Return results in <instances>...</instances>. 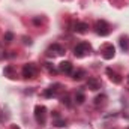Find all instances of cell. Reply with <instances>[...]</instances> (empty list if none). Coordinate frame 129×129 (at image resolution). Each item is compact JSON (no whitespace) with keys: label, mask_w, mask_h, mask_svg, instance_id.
Returning a JSON list of instances; mask_svg holds the SVG:
<instances>
[{"label":"cell","mask_w":129,"mask_h":129,"mask_svg":"<svg viewBox=\"0 0 129 129\" xmlns=\"http://www.w3.org/2000/svg\"><path fill=\"white\" fill-rule=\"evenodd\" d=\"M105 99H107L105 95H99V96H96V99H95V104H96V105H101V104L105 102Z\"/></svg>","instance_id":"ac0fdd59"},{"label":"cell","mask_w":129,"mask_h":129,"mask_svg":"<svg viewBox=\"0 0 129 129\" xmlns=\"http://www.w3.org/2000/svg\"><path fill=\"white\" fill-rule=\"evenodd\" d=\"M84 75H86V71H83V69H78V71L72 72V78H74V80H78V81H80Z\"/></svg>","instance_id":"4fadbf2b"},{"label":"cell","mask_w":129,"mask_h":129,"mask_svg":"<svg viewBox=\"0 0 129 129\" xmlns=\"http://www.w3.org/2000/svg\"><path fill=\"white\" fill-rule=\"evenodd\" d=\"M12 129H20L18 126H12Z\"/></svg>","instance_id":"603a6c76"},{"label":"cell","mask_w":129,"mask_h":129,"mask_svg":"<svg viewBox=\"0 0 129 129\" xmlns=\"http://www.w3.org/2000/svg\"><path fill=\"white\" fill-rule=\"evenodd\" d=\"M53 117H54V119H59V117H60L59 111H53Z\"/></svg>","instance_id":"44dd1931"},{"label":"cell","mask_w":129,"mask_h":129,"mask_svg":"<svg viewBox=\"0 0 129 129\" xmlns=\"http://www.w3.org/2000/svg\"><path fill=\"white\" fill-rule=\"evenodd\" d=\"M47 54L51 57H54V56H62V54H64V48L62 47V45H59V44H53L48 50H47Z\"/></svg>","instance_id":"277c9868"},{"label":"cell","mask_w":129,"mask_h":129,"mask_svg":"<svg viewBox=\"0 0 129 129\" xmlns=\"http://www.w3.org/2000/svg\"><path fill=\"white\" fill-rule=\"evenodd\" d=\"M119 42H120V48L123 51H129V38L128 36H122Z\"/></svg>","instance_id":"7c38bea8"},{"label":"cell","mask_w":129,"mask_h":129,"mask_svg":"<svg viewBox=\"0 0 129 129\" xmlns=\"http://www.w3.org/2000/svg\"><path fill=\"white\" fill-rule=\"evenodd\" d=\"M114 56H116V48H114L111 44H108V45H105V47L102 48V57H104L105 60H111Z\"/></svg>","instance_id":"5b68a950"},{"label":"cell","mask_w":129,"mask_h":129,"mask_svg":"<svg viewBox=\"0 0 129 129\" xmlns=\"http://www.w3.org/2000/svg\"><path fill=\"white\" fill-rule=\"evenodd\" d=\"M95 29H96V33L101 35V36H107V35L110 33V26H108V23L104 21V20L98 21L96 26H95Z\"/></svg>","instance_id":"3957f363"},{"label":"cell","mask_w":129,"mask_h":129,"mask_svg":"<svg viewBox=\"0 0 129 129\" xmlns=\"http://www.w3.org/2000/svg\"><path fill=\"white\" fill-rule=\"evenodd\" d=\"M23 41H24V44H29V45L32 44V39H30V38H26V36H24V38H23Z\"/></svg>","instance_id":"ffe728a7"},{"label":"cell","mask_w":129,"mask_h":129,"mask_svg":"<svg viewBox=\"0 0 129 129\" xmlns=\"http://www.w3.org/2000/svg\"><path fill=\"white\" fill-rule=\"evenodd\" d=\"M33 23H35V24H41V23H42V21H41V20H39V18H35V20H33Z\"/></svg>","instance_id":"7402d4cb"},{"label":"cell","mask_w":129,"mask_h":129,"mask_svg":"<svg viewBox=\"0 0 129 129\" xmlns=\"http://www.w3.org/2000/svg\"><path fill=\"white\" fill-rule=\"evenodd\" d=\"M90 51H92V47H90L89 42H80V44L74 48V54H75V57H78V59L87 56Z\"/></svg>","instance_id":"6da1fadb"},{"label":"cell","mask_w":129,"mask_h":129,"mask_svg":"<svg viewBox=\"0 0 129 129\" xmlns=\"http://www.w3.org/2000/svg\"><path fill=\"white\" fill-rule=\"evenodd\" d=\"M12 39H14V33H11V32H6V33H5L3 41H5L6 44H11V42H12Z\"/></svg>","instance_id":"2e32d148"},{"label":"cell","mask_w":129,"mask_h":129,"mask_svg":"<svg viewBox=\"0 0 129 129\" xmlns=\"http://www.w3.org/2000/svg\"><path fill=\"white\" fill-rule=\"evenodd\" d=\"M3 72H5V75H6V77H9V78H14V66H6Z\"/></svg>","instance_id":"9a60e30c"},{"label":"cell","mask_w":129,"mask_h":129,"mask_svg":"<svg viewBox=\"0 0 129 129\" xmlns=\"http://www.w3.org/2000/svg\"><path fill=\"white\" fill-rule=\"evenodd\" d=\"M87 87L90 89V90H93V92H96L101 89V81L95 78V77H90L89 80H87Z\"/></svg>","instance_id":"ba28073f"},{"label":"cell","mask_w":129,"mask_h":129,"mask_svg":"<svg viewBox=\"0 0 129 129\" xmlns=\"http://www.w3.org/2000/svg\"><path fill=\"white\" fill-rule=\"evenodd\" d=\"M35 119L39 125H44L47 120V108L44 105H36L35 107Z\"/></svg>","instance_id":"7a4b0ae2"},{"label":"cell","mask_w":129,"mask_h":129,"mask_svg":"<svg viewBox=\"0 0 129 129\" xmlns=\"http://www.w3.org/2000/svg\"><path fill=\"white\" fill-rule=\"evenodd\" d=\"M84 101H86V96H84L83 92H77V93H75V102H77V104H83Z\"/></svg>","instance_id":"5bb4252c"},{"label":"cell","mask_w":129,"mask_h":129,"mask_svg":"<svg viewBox=\"0 0 129 129\" xmlns=\"http://www.w3.org/2000/svg\"><path fill=\"white\" fill-rule=\"evenodd\" d=\"M36 75V66L33 63H26L23 68V77L24 78H33Z\"/></svg>","instance_id":"8992f818"},{"label":"cell","mask_w":129,"mask_h":129,"mask_svg":"<svg viewBox=\"0 0 129 129\" xmlns=\"http://www.w3.org/2000/svg\"><path fill=\"white\" fill-rule=\"evenodd\" d=\"M107 74H108L110 80H111L114 84H120V83H122V77H120L116 71H113L111 68H107Z\"/></svg>","instance_id":"52a82bcc"},{"label":"cell","mask_w":129,"mask_h":129,"mask_svg":"<svg viewBox=\"0 0 129 129\" xmlns=\"http://www.w3.org/2000/svg\"><path fill=\"white\" fill-rule=\"evenodd\" d=\"M53 125H54V126H57V128H63V126H66V122L62 120V119L59 117V119H56V120H54V123H53Z\"/></svg>","instance_id":"e0dca14e"},{"label":"cell","mask_w":129,"mask_h":129,"mask_svg":"<svg viewBox=\"0 0 129 129\" xmlns=\"http://www.w3.org/2000/svg\"><path fill=\"white\" fill-rule=\"evenodd\" d=\"M59 71L60 72H64V74H72V63L71 62H62L59 64Z\"/></svg>","instance_id":"30bf717a"},{"label":"cell","mask_w":129,"mask_h":129,"mask_svg":"<svg viewBox=\"0 0 129 129\" xmlns=\"http://www.w3.org/2000/svg\"><path fill=\"white\" fill-rule=\"evenodd\" d=\"M87 29H89V24L87 23H75V26H74V30L77 33H86L87 32Z\"/></svg>","instance_id":"8fae6325"},{"label":"cell","mask_w":129,"mask_h":129,"mask_svg":"<svg viewBox=\"0 0 129 129\" xmlns=\"http://www.w3.org/2000/svg\"><path fill=\"white\" fill-rule=\"evenodd\" d=\"M62 102H63L66 107H72V102H71V98L68 96V95H64L63 98H62Z\"/></svg>","instance_id":"d6986e66"},{"label":"cell","mask_w":129,"mask_h":129,"mask_svg":"<svg viewBox=\"0 0 129 129\" xmlns=\"http://www.w3.org/2000/svg\"><path fill=\"white\" fill-rule=\"evenodd\" d=\"M60 84H54V86H51V87H48L45 92H44V95H45V98H53L57 95V92L60 90Z\"/></svg>","instance_id":"9c48e42d"}]
</instances>
